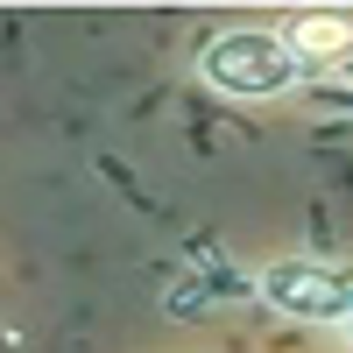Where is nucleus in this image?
Returning <instances> with one entry per match:
<instances>
[{"label":"nucleus","instance_id":"obj_4","mask_svg":"<svg viewBox=\"0 0 353 353\" xmlns=\"http://www.w3.org/2000/svg\"><path fill=\"white\" fill-rule=\"evenodd\" d=\"M346 339H353V318H346Z\"/></svg>","mask_w":353,"mask_h":353},{"label":"nucleus","instance_id":"obj_1","mask_svg":"<svg viewBox=\"0 0 353 353\" xmlns=\"http://www.w3.org/2000/svg\"><path fill=\"white\" fill-rule=\"evenodd\" d=\"M304 64L290 57L283 28H219L212 43L198 50V78L212 92H233V99H276Z\"/></svg>","mask_w":353,"mask_h":353},{"label":"nucleus","instance_id":"obj_3","mask_svg":"<svg viewBox=\"0 0 353 353\" xmlns=\"http://www.w3.org/2000/svg\"><path fill=\"white\" fill-rule=\"evenodd\" d=\"M283 43H290V57L297 64H339V57L353 50V21L346 14H332V8H304V14H290L283 21Z\"/></svg>","mask_w":353,"mask_h":353},{"label":"nucleus","instance_id":"obj_2","mask_svg":"<svg viewBox=\"0 0 353 353\" xmlns=\"http://www.w3.org/2000/svg\"><path fill=\"white\" fill-rule=\"evenodd\" d=\"M261 297L290 318H318V325H346L353 318V283L339 269H325V261H304V254L269 261L261 269Z\"/></svg>","mask_w":353,"mask_h":353}]
</instances>
